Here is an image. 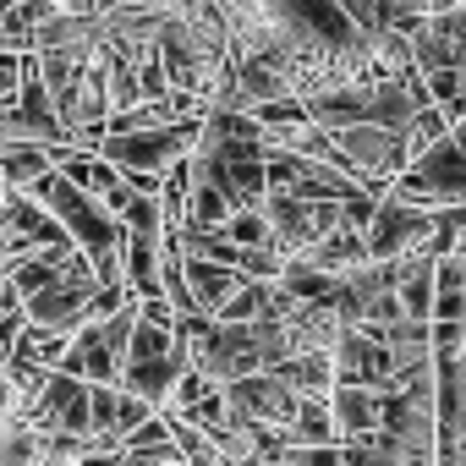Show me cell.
<instances>
[{"mask_svg": "<svg viewBox=\"0 0 466 466\" xmlns=\"http://www.w3.org/2000/svg\"><path fill=\"white\" fill-rule=\"evenodd\" d=\"M159 72L170 83V94L198 99L203 110H214L230 94V50H225V28H219V6H170L165 28H159Z\"/></svg>", "mask_w": 466, "mask_h": 466, "instance_id": "6da1fadb", "label": "cell"}, {"mask_svg": "<svg viewBox=\"0 0 466 466\" xmlns=\"http://www.w3.org/2000/svg\"><path fill=\"white\" fill-rule=\"evenodd\" d=\"M181 373H187V351H181L176 329H159V324L137 319L132 340H127V357H121L116 390L132 395V400H143V406H154V411H165V400H170V390H176Z\"/></svg>", "mask_w": 466, "mask_h": 466, "instance_id": "7a4b0ae2", "label": "cell"}, {"mask_svg": "<svg viewBox=\"0 0 466 466\" xmlns=\"http://www.w3.org/2000/svg\"><path fill=\"white\" fill-rule=\"evenodd\" d=\"M198 127H203V121H176V127H159V132L105 137V143H99V159L116 165L121 181H165V170H176L181 159H192Z\"/></svg>", "mask_w": 466, "mask_h": 466, "instance_id": "3957f363", "label": "cell"}, {"mask_svg": "<svg viewBox=\"0 0 466 466\" xmlns=\"http://www.w3.org/2000/svg\"><path fill=\"white\" fill-rule=\"evenodd\" d=\"M264 225H269V248L286 258V264H297V258H308L329 230L340 225V203H297V198H264Z\"/></svg>", "mask_w": 466, "mask_h": 466, "instance_id": "277c9868", "label": "cell"}, {"mask_svg": "<svg viewBox=\"0 0 466 466\" xmlns=\"http://www.w3.org/2000/svg\"><path fill=\"white\" fill-rule=\"evenodd\" d=\"M428 237H433V214L411 208V203H395L384 192L373 219H368V230H362V248H368V264H400V258L422 253Z\"/></svg>", "mask_w": 466, "mask_h": 466, "instance_id": "5b68a950", "label": "cell"}, {"mask_svg": "<svg viewBox=\"0 0 466 466\" xmlns=\"http://www.w3.org/2000/svg\"><path fill=\"white\" fill-rule=\"evenodd\" d=\"M225 411H230V422H237V428L286 433L291 417H297V395H291L275 373H253V379L225 384Z\"/></svg>", "mask_w": 466, "mask_h": 466, "instance_id": "8992f818", "label": "cell"}, {"mask_svg": "<svg viewBox=\"0 0 466 466\" xmlns=\"http://www.w3.org/2000/svg\"><path fill=\"white\" fill-rule=\"evenodd\" d=\"M411 72H466V6H433L428 23L411 34Z\"/></svg>", "mask_w": 466, "mask_h": 466, "instance_id": "52a82bcc", "label": "cell"}, {"mask_svg": "<svg viewBox=\"0 0 466 466\" xmlns=\"http://www.w3.org/2000/svg\"><path fill=\"white\" fill-rule=\"evenodd\" d=\"M329 362H335V384H340V390H379V395H384V390L395 384V362H390V351L373 346V340L357 335V329H346V335L335 340Z\"/></svg>", "mask_w": 466, "mask_h": 466, "instance_id": "ba28073f", "label": "cell"}, {"mask_svg": "<svg viewBox=\"0 0 466 466\" xmlns=\"http://www.w3.org/2000/svg\"><path fill=\"white\" fill-rule=\"evenodd\" d=\"M88 297H94V291L50 286V291H39V297L23 302V324L39 329V335H61V340H72V335L88 324Z\"/></svg>", "mask_w": 466, "mask_h": 466, "instance_id": "9c48e42d", "label": "cell"}, {"mask_svg": "<svg viewBox=\"0 0 466 466\" xmlns=\"http://www.w3.org/2000/svg\"><path fill=\"white\" fill-rule=\"evenodd\" d=\"M329 417H335V444H357L384 433V395L379 390H329Z\"/></svg>", "mask_w": 466, "mask_h": 466, "instance_id": "30bf717a", "label": "cell"}, {"mask_svg": "<svg viewBox=\"0 0 466 466\" xmlns=\"http://www.w3.org/2000/svg\"><path fill=\"white\" fill-rule=\"evenodd\" d=\"M181 275H187V297H192L198 319H214L230 297L248 286L237 269H219V264H203V258H187V253H181Z\"/></svg>", "mask_w": 466, "mask_h": 466, "instance_id": "8fae6325", "label": "cell"}, {"mask_svg": "<svg viewBox=\"0 0 466 466\" xmlns=\"http://www.w3.org/2000/svg\"><path fill=\"white\" fill-rule=\"evenodd\" d=\"M297 264H308V269H319V275H329V280H340V275H351V269H362L368 264V248H362V230H351V225H335L329 237L308 253V258H297Z\"/></svg>", "mask_w": 466, "mask_h": 466, "instance_id": "7c38bea8", "label": "cell"}, {"mask_svg": "<svg viewBox=\"0 0 466 466\" xmlns=\"http://www.w3.org/2000/svg\"><path fill=\"white\" fill-rule=\"evenodd\" d=\"M428 324H461L466 329V258L433 264V313Z\"/></svg>", "mask_w": 466, "mask_h": 466, "instance_id": "4fadbf2b", "label": "cell"}, {"mask_svg": "<svg viewBox=\"0 0 466 466\" xmlns=\"http://www.w3.org/2000/svg\"><path fill=\"white\" fill-rule=\"evenodd\" d=\"M45 176H50V148H39V143H17V148L0 154V181H6L17 198H28Z\"/></svg>", "mask_w": 466, "mask_h": 466, "instance_id": "5bb4252c", "label": "cell"}, {"mask_svg": "<svg viewBox=\"0 0 466 466\" xmlns=\"http://www.w3.org/2000/svg\"><path fill=\"white\" fill-rule=\"evenodd\" d=\"M275 379H280L297 400L329 395V390H335V362H329V357H291L286 368H275Z\"/></svg>", "mask_w": 466, "mask_h": 466, "instance_id": "9a60e30c", "label": "cell"}, {"mask_svg": "<svg viewBox=\"0 0 466 466\" xmlns=\"http://www.w3.org/2000/svg\"><path fill=\"white\" fill-rule=\"evenodd\" d=\"M66 346L72 340H61V335H39V329H17V346H12V362H28V368H39V373H56L61 368V357H66Z\"/></svg>", "mask_w": 466, "mask_h": 466, "instance_id": "2e32d148", "label": "cell"}, {"mask_svg": "<svg viewBox=\"0 0 466 466\" xmlns=\"http://www.w3.org/2000/svg\"><path fill=\"white\" fill-rule=\"evenodd\" d=\"M444 137H450V127L439 121V110H433V105H428V110H417V116L406 121V132H400V148H406V165H411V159H422L428 148H439Z\"/></svg>", "mask_w": 466, "mask_h": 466, "instance_id": "e0dca14e", "label": "cell"}, {"mask_svg": "<svg viewBox=\"0 0 466 466\" xmlns=\"http://www.w3.org/2000/svg\"><path fill=\"white\" fill-rule=\"evenodd\" d=\"M264 313H269V286H253V280H248L237 297L214 313V324H237V329H242V324H258Z\"/></svg>", "mask_w": 466, "mask_h": 466, "instance_id": "ac0fdd59", "label": "cell"}, {"mask_svg": "<svg viewBox=\"0 0 466 466\" xmlns=\"http://www.w3.org/2000/svg\"><path fill=\"white\" fill-rule=\"evenodd\" d=\"M219 237L237 253H258V248H269V225H264V214H230Z\"/></svg>", "mask_w": 466, "mask_h": 466, "instance_id": "d6986e66", "label": "cell"}, {"mask_svg": "<svg viewBox=\"0 0 466 466\" xmlns=\"http://www.w3.org/2000/svg\"><path fill=\"white\" fill-rule=\"evenodd\" d=\"M340 466H395V450L384 444V433H373V439L340 444Z\"/></svg>", "mask_w": 466, "mask_h": 466, "instance_id": "ffe728a7", "label": "cell"}, {"mask_svg": "<svg viewBox=\"0 0 466 466\" xmlns=\"http://www.w3.org/2000/svg\"><path fill=\"white\" fill-rule=\"evenodd\" d=\"M23 66H28V56H6V50H0V116H12V105L23 94Z\"/></svg>", "mask_w": 466, "mask_h": 466, "instance_id": "44dd1931", "label": "cell"}, {"mask_svg": "<svg viewBox=\"0 0 466 466\" xmlns=\"http://www.w3.org/2000/svg\"><path fill=\"white\" fill-rule=\"evenodd\" d=\"M159 444H170V428H165V417L154 411V417H148V422H143V428L121 444V450H159Z\"/></svg>", "mask_w": 466, "mask_h": 466, "instance_id": "7402d4cb", "label": "cell"}, {"mask_svg": "<svg viewBox=\"0 0 466 466\" xmlns=\"http://www.w3.org/2000/svg\"><path fill=\"white\" fill-rule=\"evenodd\" d=\"M450 143H455V148H461V154H466V116H461V121H455V127H450Z\"/></svg>", "mask_w": 466, "mask_h": 466, "instance_id": "603a6c76", "label": "cell"}, {"mask_svg": "<svg viewBox=\"0 0 466 466\" xmlns=\"http://www.w3.org/2000/svg\"><path fill=\"white\" fill-rule=\"evenodd\" d=\"M12 198H17V192H12V187H6V181H0V208H6V203H12Z\"/></svg>", "mask_w": 466, "mask_h": 466, "instance_id": "cb8c5ba5", "label": "cell"}]
</instances>
